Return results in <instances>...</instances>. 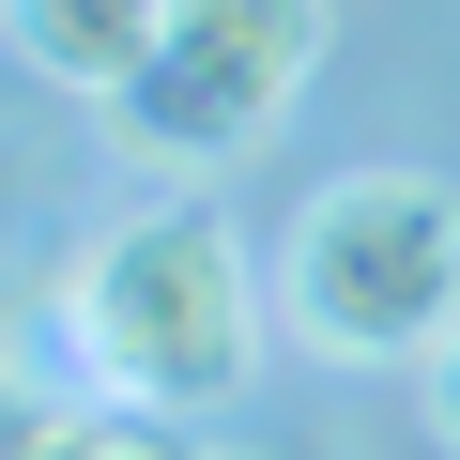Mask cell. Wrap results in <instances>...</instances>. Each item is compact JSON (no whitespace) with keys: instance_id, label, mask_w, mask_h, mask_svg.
I'll return each mask as SVG.
<instances>
[{"instance_id":"1","label":"cell","mask_w":460,"mask_h":460,"mask_svg":"<svg viewBox=\"0 0 460 460\" xmlns=\"http://www.w3.org/2000/svg\"><path fill=\"white\" fill-rule=\"evenodd\" d=\"M62 323H77V368L108 399H138V414H215L261 368V277L215 230V199L108 215L77 246V277H62Z\"/></svg>"},{"instance_id":"3","label":"cell","mask_w":460,"mask_h":460,"mask_svg":"<svg viewBox=\"0 0 460 460\" xmlns=\"http://www.w3.org/2000/svg\"><path fill=\"white\" fill-rule=\"evenodd\" d=\"M323 31H338L323 0H169L154 62H138L108 108H123V138H138L154 169H215V154H246V138L307 93Z\"/></svg>"},{"instance_id":"6","label":"cell","mask_w":460,"mask_h":460,"mask_svg":"<svg viewBox=\"0 0 460 460\" xmlns=\"http://www.w3.org/2000/svg\"><path fill=\"white\" fill-rule=\"evenodd\" d=\"M429 429H445V445H460V338H445V353H429Z\"/></svg>"},{"instance_id":"5","label":"cell","mask_w":460,"mask_h":460,"mask_svg":"<svg viewBox=\"0 0 460 460\" xmlns=\"http://www.w3.org/2000/svg\"><path fill=\"white\" fill-rule=\"evenodd\" d=\"M16 460H199V445H184L169 414H138V399H123V414H47Z\"/></svg>"},{"instance_id":"4","label":"cell","mask_w":460,"mask_h":460,"mask_svg":"<svg viewBox=\"0 0 460 460\" xmlns=\"http://www.w3.org/2000/svg\"><path fill=\"white\" fill-rule=\"evenodd\" d=\"M0 31H16V62L47 77V93H123L138 62H154V31H169V0H0Z\"/></svg>"},{"instance_id":"2","label":"cell","mask_w":460,"mask_h":460,"mask_svg":"<svg viewBox=\"0 0 460 460\" xmlns=\"http://www.w3.org/2000/svg\"><path fill=\"white\" fill-rule=\"evenodd\" d=\"M277 307L338 368H414L460 338V199L429 169H353L277 230Z\"/></svg>"}]
</instances>
